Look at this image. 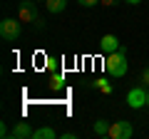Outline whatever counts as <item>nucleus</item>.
<instances>
[{
	"label": "nucleus",
	"instance_id": "nucleus-1",
	"mask_svg": "<svg viewBox=\"0 0 149 139\" xmlns=\"http://www.w3.org/2000/svg\"><path fill=\"white\" fill-rule=\"evenodd\" d=\"M17 17H20L22 22L35 25L37 30L45 27V20L40 17V10H37V0H20V3H17Z\"/></svg>",
	"mask_w": 149,
	"mask_h": 139
},
{
	"label": "nucleus",
	"instance_id": "nucleus-2",
	"mask_svg": "<svg viewBox=\"0 0 149 139\" xmlns=\"http://www.w3.org/2000/svg\"><path fill=\"white\" fill-rule=\"evenodd\" d=\"M104 70H107V75H112V77H124V75H127V70H129V65H127V50L119 47L117 52L107 55Z\"/></svg>",
	"mask_w": 149,
	"mask_h": 139
},
{
	"label": "nucleus",
	"instance_id": "nucleus-3",
	"mask_svg": "<svg viewBox=\"0 0 149 139\" xmlns=\"http://www.w3.org/2000/svg\"><path fill=\"white\" fill-rule=\"evenodd\" d=\"M22 32V20L17 17V20H13V17H5V20L0 22V38L5 40V42H15L17 38H20Z\"/></svg>",
	"mask_w": 149,
	"mask_h": 139
},
{
	"label": "nucleus",
	"instance_id": "nucleus-4",
	"mask_svg": "<svg viewBox=\"0 0 149 139\" xmlns=\"http://www.w3.org/2000/svg\"><path fill=\"white\" fill-rule=\"evenodd\" d=\"M147 95H149V87H144V85L134 87V90L127 92V104H129L132 109H142V107H147Z\"/></svg>",
	"mask_w": 149,
	"mask_h": 139
},
{
	"label": "nucleus",
	"instance_id": "nucleus-5",
	"mask_svg": "<svg viewBox=\"0 0 149 139\" xmlns=\"http://www.w3.org/2000/svg\"><path fill=\"white\" fill-rule=\"evenodd\" d=\"M109 137H112V139H132V137H134L132 122H127V119H117V122H112Z\"/></svg>",
	"mask_w": 149,
	"mask_h": 139
},
{
	"label": "nucleus",
	"instance_id": "nucleus-6",
	"mask_svg": "<svg viewBox=\"0 0 149 139\" xmlns=\"http://www.w3.org/2000/svg\"><path fill=\"white\" fill-rule=\"evenodd\" d=\"M100 47H102V52H104V55H112V52H117V50L122 47V45H119L117 35L107 32V35H102V40H100Z\"/></svg>",
	"mask_w": 149,
	"mask_h": 139
},
{
	"label": "nucleus",
	"instance_id": "nucleus-7",
	"mask_svg": "<svg viewBox=\"0 0 149 139\" xmlns=\"http://www.w3.org/2000/svg\"><path fill=\"white\" fill-rule=\"evenodd\" d=\"M10 137L13 139H32V137H35V129H32L27 122H17L15 127H13Z\"/></svg>",
	"mask_w": 149,
	"mask_h": 139
},
{
	"label": "nucleus",
	"instance_id": "nucleus-8",
	"mask_svg": "<svg viewBox=\"0 0 149 139\" xmlns=\"http://www.w3.org/2000/svg\"><path fill=\"white\" fill-rule=\"evenodd\" d=\"M50 90L52 92H62L65 90V75L62 72H52V77H50Z\"/></svg>",
	"mask_w": 149,
	"mask_h": 139
},
{
	"label": "nucleus",
	"instance_id": "nucleus-9",
	"mask_svg": "<svg viewBox=\"0 0 149 139\" xmlns=\"http://www.w3.org/2000/svg\"><path fill=\"white\" fill-rule=\"evenodd\" d=\"M109 127H112V122H107V119H95V134L97 137H109Z\"/></svg>",
	"mask_w": 149,
	"mask_h": 139
},
{
	"label": "nucleus",
	"instance_id": "nucleus-10",
	"mask_svg": "<svg viewBox=\"0 0 149 139\" xmlns=\"http://www.w3.org/2000/svg\"><path fill=\"white\" fill-rule=\"evenodd\" d=\"M45 3H47V13H52V15H57L67 8V0H45Z\"/></svg>",
	"mask_w": 149,
	"mask_h": 139
},
{
	"label": "nucleus",
	"instance_id": "nucleus-11",
	"mask_svg": "<svg viewBox=\"0 0 149 139\" xmlns=\"http://www.w3.org/2000/svg\"><path fill=\"white\" fill-rule=\"evenodd\" d=\"M57 134H55V129H50V127H40V129H35V137L32 139H55Z\"/></svg>",
	"mask_w": 149,
	"mask_h": 139
},
{
	"label": "nucleus",
	"instance_id": "nucleus-12",
	"mask_svg": "<svg viewBox=\"0 0 149 139\" xmlns=\"http://www.w3.org/2000/svg\"><path fill=\"white\" fill-rule=\"evenodd\" d=\"M92 85H95L97 90L102 92V95H109V92H112V85H109V82L104 80V77H100V80H95V82H92Z\"/></svg>",
	"mask_w": 149,
	"mask_h": 139
},
{
	"label": "nucleus",
	"instance_id": "nucleus-13",
	"mask_svg": "<svg viewBox=\"0 0 149 139\" xmlns=\"http://www.w3.org/2000/svg\"><path fill=\"white\" fill-rule=\"evenodd\" d=\"M139 82H142L144 87H149V67L142 70V75H139Z\"/></svg>",
	"mask_w": 149,
	"mask_h": 139
},
{
	"label": "nucleus",
	"instance_id": "nucleus-14",
	"mask_svg": "<svg viewBox=\"0 0 149 139\" xmlns=\"http://www.w3.org/2000/svg\"><path fill=\"white\" fill-rule=\"evenodd\" d=\"M77 3H80L82 8H95L97 3H100V0H77Z\"/></svg>",
	"mask_w": 149,
	"mask_h": 139
},
{
	"label": "nucleus",
	"instance_id": "nucleus-15",
	"mask_svg": "<svg viewBox=\"0 0 149 139\" xmlns=\"http://www.w3.org/2000/svg\"><path fill=\"white\" fill-rule=\"evenodd\" d=\"M100 5H107V8H112V5H119V0H100Z\"/></svg>",
	"mask_w": 149,
	"mask_h": 139
},
{
	"label": "nucleus",
	"instance_id": "nucleus-16",
	"mask_svg": "<svg viewBox=\"0 0 149 139\" xmlns=\"http://www.w3.org/2000/svg\"><path fill=\"white\" fill-rule=\"evenodd\" d=\"M60 137H62V139H77V134H74V132H62Z\"/></svg>",
	"mask_w": 149,
	"mask_h": 139
},
{
	"label": "nucleus",
	"instance_id": "nucleus-17",
	"mask_svg": "<svg viewBox=\"0 0 149 139\" xmlns=\"http://www.w3.org/2000/svg\"><path fill=\"white\" fill-rule=\"evenodd\" d=\"M0 137H3V139H5V137H10V132H8V127H5V124H0Z\"/></svg>",
	"mask_w": 149,
	"mask_h": 139
},
{
	"label": "nucleus",
	"instance_id": "nucleus-18",
	"mask_svg": "<svg viewBox=\"0 0 149 139\" xmlns=\"http://www.w3.org/2000/svg\"><path fill=\"white\" fill-rule=\"evenodd\" d=\"M124 3H129V5H139L142 0H124Z\"/></svg>",
	"mask_w": 149,
	"mask_h": 139
},
{
	"label": "nucleus",
	"instance_id": "nucleus-19",
	"mask_svg": "<svg viewBox=\"0 0 149 139\" xmlns=\"http://www.w3.org/2000/svg\"><path fill=\"white\" fill-rule=\"evenodd\" d=\"M147 107H149V95H147Z\"/></svg>",
	"mask_w": 149,
	"mask_h": 139
},
{
	"label": "nucleus",
	"instance_id": "nucleus-20",
	"mask_svg": "<svg viewBox=\"0 0 149 139\" xmlns=\"http://www.w3.org/2000/svg\"><path fill=\"white\" fill-rule=\"evenodd\" d=\"M37 3H45V0H37Z\"/></svg>",
	"mask_w": 149,
	"mask_h": 139
}]
</instances>
